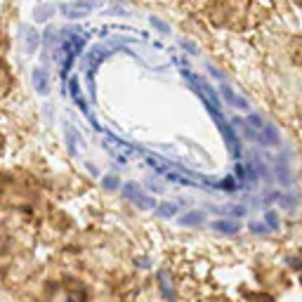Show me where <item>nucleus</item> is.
Masks as SVG:
<instances>
[{"label": "nucleus", "mask_w": 302, "mask_h": 302, "mask_svg": "<svg viewBox=\"0 0 302 302\" xmlns=\"http://www.w3.org/2000/svg\"><path fill=\"white\" fill-rule=\"evenodd\" d=\"M120 196L128 203L135 205L137 210H156V205H158V198L153 194H149V191H144L142 184H137V182H123Z\"/></svg>", "instance_id": "1"}, {"label": "nucleus", "mask_w": 302, "mask_h": 302, "mask_svg": "<svg viewBox=\"0 0 302 302\" xmlns=\"http://www.w3.org/2000/svg\"><path fill=\"white\" fill-rule=\"evenodd\" d=\"M156 291H158L163 302H177V283H175L168 267L156 271Z\"/></svg>", "instance_id": "2"}, {"label": "nucleus", "mask_w": 302, "mask_h": 302, "mask_svg": "<svg viewBox=\"0 0 302 302\" xmlns=\"http://www.w3.org/2000/svg\"><path fill=\"white\" fill-rule=\"evenodd\" d=\"M271 175H274V182H279L281 187H286V189L293 187L295 175H293V168H291V163H288V153H279V156L274 158Z\"/></svg>", "instance_id": "3"}, {"label": "nucleus", "mask_w": 302, "mask_h": 302, "mask_svg": "<svg viewBox=\"0 0 302 302\" xmlns=\"http://www.w3.org/2000/svg\"><path fill=\"white\" fill-rule=\"evenodd\" d=\"M175 222H177V226H184V229H196V226H205L210 220H208V210L187 208V213H182Z\"/></svg>", "instance_id": "4"}, {"label": "nucleus", "mask_w": 302, "mask_h": 302, "mask_svg": "<svg viewBox=\"0 0 302 302\" xmlns=\"http://www.w3.org/2000/svg\"><path fill=\"white\" fill-rule=\"evenodd\" d=\"M208 226H210L215 234H222V236H238L241 229H243V222L231 220V217H215V220L208 222Z\"/></svg>", "instance_id": "5"}, {"label": "nucleus", "mask_w": 302, "mask_h": 302, "mask_svg": "<svg viewBox=\"0 0 302 302\" xmlns=\"http://www.w3.org/2000/svg\"><path fill=\"white\" fill-rule=\"evenodd\" d=\"M220 95H222V99L226 102V107L236 109V111H250V102L243 97V95H238L229 83H220Z\"/></svg>", "instance_id": "6"}, {"label": "nucleus", "mask_w": 302, "mask_h": 302, "mask_svg": "<svg viewBox=\"0 0 302 302\" xmlns=\"http://www.w3.org/2000/svg\"><path fill=\"white\" fill-rule=\"evenodd\" d=\"M31 87L36 95H40V97H47L50 95V90H52V83H50V76L45 71L43 66H36L31 71Z\"/></svg>", "instance_id": "7"}, {"label": "nucleus", "mask_w": 302, "mask_h": 302, "mask_svg": "<svg viewBox=\"0 0 302 302\" xmlns=\"http://www.w3.org/2000/svg\"><path fill=\"white\" fill-rule=\"evenodd\" d=\"M258 144H260V147H264V149H276V147H281V132H279V128H276L274 123H269V120H267V125L258 132Z\"/></svg>", "instance_id": "8"}, {"label": "nucleus", "mask_w": 302, "mask_h": 302, "mask_svg": "<svg viewBox=\"0 0 302 302\" xmlns=\"http://www.w3.org/2000/svg\"><path fill=\"white\" fill-rule=\"evenodd\" d=\"M279 208L281 210H286V213H295L302 203V191L298 189H288V191H281L279 194Z\"/></svg>", "instance_id": "9"}, {"label": "nucleus", "mask_w": 302, "mask_h": 302, "mask_svg": "<svg viewBox=\"0 0 302 302\" xmlns=\"http://www.w3.org/2000/svg\"><path fill=\"white\" fill-rule=\"evenodd\" d=\"M153 215L163 220V222H170V220H177L180 217V203L177 201H158Z\"/></svg>", "instance_id": "10"}, {"label": "nucleus", "mask_w": 302, "mask_h": 302, "mask_svg": "<svg viewBox=\"0 0 302 302\" xmlns=\"http://www.w3.org/2000/svg\"><path fill=\"white\" fill-rule=\"evenodd\" d=\"M24 33H26V38H24V45H26V52L33 54L38 47H40V43H43V36H40V31H36L33 26H24L22 29Z\"/></svg>", "instance_id": "11"}, {"label": "nucleus", "mask_w": 302, "mask_h": 302, "mask_svg": "<svg viewBox=\"0 0 302 302\" xmlns=\"http://www.w3.org/2000/svg\"><path fill=\"white\" fill-rule=\"evenodd\" d=\"M99 187H102L104 191H120L123 180L118 177V173H104L99 177Z\"/></svg>", "instance_id": "12"}, {"label": "nucleus", "mask_w": 302, "mask_h": 302, "mask_svg": "<svg viewBox=\"0 0 302 302\" xmlns=\"http://www.w3.org/2000/svg\"><path fill=\"white\" fill-rule=\"evenodd\" d=\"M54 14H57V7H54V5H38V7L33 10V22L45 24V22H50Z\"/></svg>", "instance_id": "13"}, {"label": "nucleus", "mask_w": 302, "mask_h": 302, "mask_svg": "<svg viewBox=\"0 0 302 302\" xmlns=\"http://www.w3.org/2000/svg\"><path fill=\"white\" fill-rule=\"evenodd\" d=\"M262 222L269 226L271 231H279V229H281V215H279V210H276V208H267V210H264V215H262Z\"/></svg>", "instance_id": "14"}, {"label": "nucleus", "mask_w": 302, "mask_h": 302, "mask_svg": "<svg viewBox=\"0 0 302 302\" xmlns=\"http://www.w3.org/2000/svg\"><path fill=\"white\" fill-rule=\"evenodd\" d=\"M248 215V205L246 203H236V205H226V210L222 213V217H231V220H243V217Z\"/></svg>", "instance_id": "15"}, {"label": "nucleus", "mask_w": 302, "mask_h": 302, "mask_svg": "<svg viewBox=\"0 0 302 302\" xmlns=\"http://www.w3.org/2000/svg\"><path fill=\"white\" fill-rule=\"evenodd\" d=\"M246 229H248L253 236H260V238H262V236H269V234H271V229H269L267 225H264L262 220H250Z\"/></svg>", "instance_id": "16"}, {"label": "nucleus", "mask_w": 302, "mask_h": 302, "mask_svg": "<svg viewBox=\"0 0 302 302\" xmlns=\"http://www.w3.org/2000/svg\"><path fill=\"white\" fill-rule=\"evenodd\" d=\"M246 123H248L253 130H258L260 132V130L267 125V118H264L262 113H258V111H248V113H246Z\"/></svg>", "instance_id": "17"}, {"label": "nucleus", "mask_w": 302, "mask_h": 302, "mask_svg": "<svg viewBox=\"0 0 302 302\" xmlns=\"http://www.w3.org/2000/svg\"><path fill=\"white\" fill-rule=\"evenodd\" d=\"M149 26H151V29H156L158 33H163V36H170V33H173V29H170V24H168V22H163L161 17H153V14L149 17Z\"/></svg>", "instance_id": "18"}, {"label": "nucleus", "mask_w": 302, "mask_h": 302, "mask_svg": "<svg viewBox=\"0 0 302 302\" xmlns=\"http://www.w3.org/2000/svg\"><path fill=\"white\" fill-rule=\"evenodd\" d=\"M132 264H135L137 269H144V271L153 269V260H151L149 255H137V258H132Z\"/></svg>", "instance_id": "19"}, {"label": "nucleus", "mask_w": 302, "mask_h": 302, "mask_svg": "<svg viewBox=\"0 0 302 302\" xmlns=\"http://www.w3.org/2000/svg\"><path fill=\"white\" fill-rule=\"evenodd\" d=\"M177 43H180V47H182L184 52H191L194 57H198V54H201V47H198V45H196L194 40H187V38H180Z\"/></svg>", "instance_id": "20"}, {"label": "nucleus", "mask_w": 302, "mask_h": 302, "mask_svg": "<svg viewBox=\"0 0 302 302\" xmlns=\"http://www.w3.org/2000/svg\"><path fill=\"white\" fill-rule=\"evenodd\" d=\"M286 264L295 271H302V255H291V258H286Z\"/></svg>", "instance_id": "21"}, {"label": "nucleus", "mask_w": 302, "mask_h": 302, "mask_svg": "<svg viewBox=\"0 0 302 302\" xmlns=\"http://www.w3.org/2000/svg\"><path fill=\"white\" fill-rule=\"evenodd\" d=\"M205 69H208V71H210V74L215 76L217 80H220V83H226V76L222 74V71H220V69H217V66H213V64H205Z\"/></svg>", "instance_id": "22"}, {"label": "nucleus", "mask_w": 302, "mask_h": 302, "mask_svg": "<svg viewBox=\"0 0 302 302\" xmlns=\"http://www.w3.org/2000/svg\"><path fill=\"white\" fill-rule=\"evenodd\" d=\"M85 168H87V173H90V175H95V177H102V173H99V168L95 165V163L85 161Z\"/></svg>", "instance_id": "23"}, {"label": "nucleus", "mask_w": 302, "mask_h": 302, "mask_svg": "<svg viewBox=\"0 0 302 302\" xmlns=\"http://www.w3.org/2000/svg\"><path fill=\"white\" fill-rule=\"evenodd\" d=\"M109 14H116V17H123V14H128V10H125V7H120V5H116V7H109Z\"/></svg>", "instance_id": "24"}, {"label": "nucleus", "mask_w": 302, "mask_h": 302, "mask_svg": "<svg viewBox=\"0 0 302 302\" xmlns=\"http://www.w3.org/2000/svg\"><path fill=\"white\" fill-rule=\"evenodd\" d=\"M300 255H302V248H300Z\"/></svg>", "instance_id": "25"}]
</instances>
